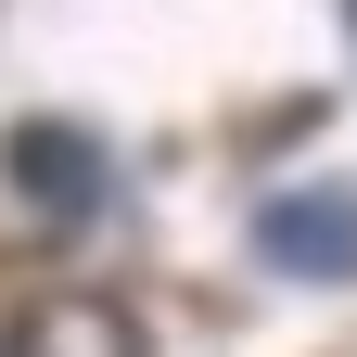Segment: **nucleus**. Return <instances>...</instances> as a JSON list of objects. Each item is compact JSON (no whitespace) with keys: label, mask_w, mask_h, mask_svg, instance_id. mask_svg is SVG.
I'll return each mask as SVG.
<instances>
[{"label":"nucleus","mask_w":357,"mask_h":357,"mask_svg":"<svg viewBox=\"0 0 357 357\" xmlns=\"http://www.w3.org/2000/svg\"><path fill=\"white\" fill-rule=\"evenodd\" d=\"M0 178H13V204L26 217H52V230H89V217H102V141H89V128H64V115H26L13 141H0Z\"/></svg>","instance_id":"1"},{"label":"nucleus","mask_w":357,"mask_h":357,"mask_svg":"<svg viewBox=\"0 0 357 357\" xmlns=\"http://www.w3.org/2000/svg\"><path fill=\"white\" fill-rule=\"evenodd\" d=\"M255 255L281 281H357V192L319 178V192H268L255 204Z\"/></svg>","instance_id":"2"},{"label":"nucleus","mask_w":357,"mask_h":357,"mask_svg":"<svg viewBox=\"0 0 357 357\" xmlns=\"http://www.w3.org/2000/svg\"><path fill=\"white\" fill-rule=\"evenodd\" d=\"M13 357H141V319L115 294H38L13 319Z\"/></svg>","instance_id":"3"},{"label":"nucleus","mask_w":357,"mask_h":357,"mask_svg":"<svg viewBox=\"0 0 357 357\" xmlns=\"http://www.w3.org/2000/svg\"><path fill=\"white\" fill-rule=\"evenodd\" d=\"M344 26H357V0H344Z\"/></svg>","instance_id":"4"}]
</instances>
